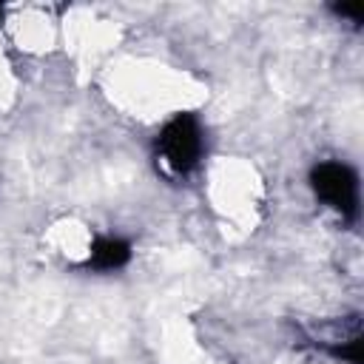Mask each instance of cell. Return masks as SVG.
<instances>
[{"mask_svg": "<svg viewBox=\"0 0 364 364\" xmlns=\"http://www.w3.org/2000/svg\"><path fill=\"white\" fill-rule=\"evenodd\" d=\"M333 353L341 355V358H347L350 364H361V338H350L344 347H336Z\"/></svg>", "mask_w": 364, "mask_h": 364, "instance_id": "cell-4", "label": "cell"}, {"mask_svg": "<svg viewBox=\"0 0 364 364\" xmlns=\"http://www.w3.org/2000/svg\"><path fill=\"white\" fill-rule=\"evenodd\" d=\"M310 182L316 188V193L330 202L336 210L353 216L355 213V202H358V182H355V173L341 165V162H321L313 168L310 173Z\"/></svg>", "mask_w": 364, "mask_h": 364, "instance_id": "cell-1", "label": "cell"}, {"mask_svg": "<svg viewBox=\"0 0 364 364\" xmlns=\"http://www.w3.org/2000/svg\"><path fill=\"white\" fill-rule=\"evenodd\" d=\"M336 11H338V14H347V17H353V20H361L364 6H361V3H358V6H336Z\"/></svg>", "mask_w": 364, "mask_h": 364, "instance_id": "cell-5", "label": "cell"}, {"mask_svg": "<svg viewBox=\"0 0 364 364\" xmlns=\"http://www.w3.org/2000/svg\"><path fill=\"white\" fill-rule=\"evenodd\" d=\"M159 148L173 171L193 168V162L199 159V151H202V139H199V128H196L193 117L179 114L176 119H171L159 136Z\"/></svg>", "mask_w": 364, "mask_h": 364, "instance_id": "cell-2", "label": "cell"}, {"mask_svg": "<svg viewBox=\"0 0 364 364\" xmlns=\"http://www.w3.org/2000/svg\"><path fill=\"white\" fill-rule=\"evenodd\" d=\"M128 256H131V250H128V245L122 239H100L91 247V264L102 267V270L122 267L128 262Z\"/></svg>", "mask_w": 364, "mask_h": 364, "instance_id": "cell-3", "label": "cell"}]
</instances>
